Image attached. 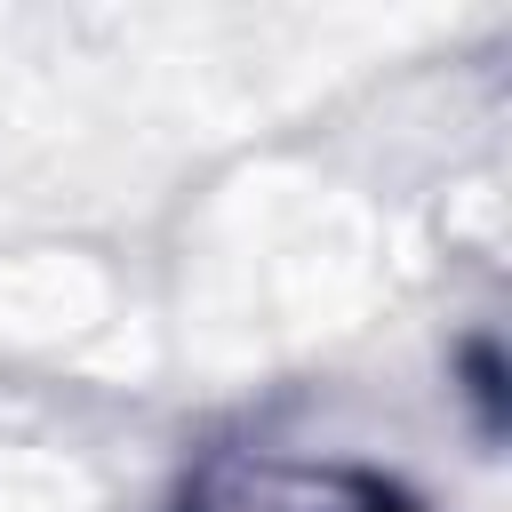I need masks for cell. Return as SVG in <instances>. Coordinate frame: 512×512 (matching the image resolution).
<instances>
[{"label": "cell", "instance_id": "1", "mask_svg": "<svg viewBox=\"0 0 512 512\" xmlns=\"http://www.w3.org/2000/svg\"><path fill=\"white\" fill-rule=\"evenodd\" d=\"M176 512H400V496L336 456H288V448H216Z\"/></svg>", "mask_w": 512, "mask_h": 512}]
</instances>
